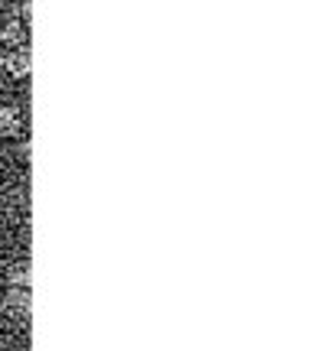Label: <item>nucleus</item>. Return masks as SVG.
I'll list each match as a JSON object with an SVG mask.
<instances>
[{
	"label": "nucleus",
	"instance_id": "1",
	"mask_svg": "<svg viewBox=\"0 0 334 351\" xmlns=\"http://www.w3.org/2000/svg\"><path fill=\"white\" fill-rule=\"evenodd\" d=\"M3 313L10 315V319H16V322L29 319V313H33V293L20 287H10V293L3 296Z\"/></svg>",
	"mask_w": 334,
	"mask_h": 351
},
{
	"label": "nucleus",
	"instance_id": "2",
	"mask_svg": "<svg viewBox=\"0 0 334 351\" xmlns=\"http://www.w3.org/2000/svg\"><path fill=\"white\" fill-rule=\"evenodd\" d=\"M3 69H7L13 78H26L29 72H33V52L23 46V49L10 52V56H3Z\"/></svg>",
	"mask_w": 334,
	"mask_h": 351
},
{
	"label": "nucleus",
	"instance_id": "3",
	"mask_svg": "<svg viewBox=\"0 0 334 351\" xmlns=\"http://www.w3.org/2000/svg\"><path fill=\"white\" fill-rule=\"evenodd\" d=\"M7 280H10V287L29 289V287H33V263H29V261L10 263V267H7Z\"/></svg>",
	"mask_w": 334,
	"mask_h": 351
},
{
	"label": "nucleus",
	"instance_id": "4",
	"mask_svg": "<svg viewBox=\"0 0 334 351\" xmlns=\"http://www.w3.org/2000/svg\"><path fill=\"white\" fill-rule=\"evenodd\" d=\"M0 134H7V137H16L20 134V111L16 108H0Z\"/></svg>",
	"mask_w": 334,
	"mask_h": 351
},
{
	"label": "nucleus",
	"instance_id": "5",
	"mask_svg": "<svg viewBox=\"0 0 334 351\" xmlns=\"http://www.w3.org/2000/svg\"><path fill=\"white\" fill-rule=\"evenodd\" d=\"M0 43H7V46H20V43H23V23H20V20L3 23V29H0Z\"/></svg>",
	"mask_w": 334,
	"mask_h": 351
},
{
	"label": "nucleus",
	"instance_id": "6",
	"mask_svg": "<svg viewBox=\"0 0 334 351\" xmlns=\"http://www.w3.org/2000/svg\"><path fill=\"white\" fill-rule=\"evenodd\" d=\"M3 56H7V52H3V49H0V69H3Z\"/></svg>",
	"mask_w": 334,
	"mask_h": 351
}]
</instances>
